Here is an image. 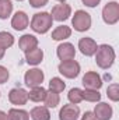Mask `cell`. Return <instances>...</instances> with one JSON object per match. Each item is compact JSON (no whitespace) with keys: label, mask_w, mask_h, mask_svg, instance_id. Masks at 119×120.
Here are the masks:
<instances>
[{"label":"cell","mask_w":119,"mask_h":120,"mask_svg":"<svg viewBox=\"0 0 119 120\" xmlns=\"http://www.w3.org/2000/svg\"><path fill=\"white\" fill-rule=\"evenodd\" d=\"M115 61V50L111 45H101L98 46L97 52H95V63L99 68H109Z\"/></svg>","instance_id":"obj_1"},{"label":"cell","mask_w":119,"mask_h":120,"mask_svg":"<svg viewBox=\"0 0 119 120\" xmlns=\"http://www.w3.org/2000/svg\"><path fill=\"white\" fill-rule=\"evenodd\" d=\"M52 24H53V18L49 13H46V11L36 13V14H34V17L31 20V30L36 34H46L52 28Z\"/></svg>","instance_id":"obj_2"},{"label":"cell","mask_w":119,"mask_h":120,"mask_svg":"<svg viewBox=\"0 0 119 120\" xmlns=\"http://www.w3.org/2000/svg\"><path fill=\"white\" fill-rule=\"evenodd\" d=\"M73 28L79 32H86L91 27V15L84 10H77L71 18Z\"/></svg>","instance_id":"obj_3"},{"label":"cell","mask_w":119,"mask_h":120,"mask_svg":"<svg viewBox=\"0 0 119 120\" xmlns=\"http://www.w3.org/2000/svg\"><path fill=\"white\" fill-rule=\"evenodd\" d=\"M102 20L108 25H114L119 21V3L109 1L102 8Z\"/></svg>","instance_id":"obj_4"},{"label":"cell","mask_w":119,"mask_h":120,"mask_svg":"<svg viewBox=\"0 0 119 120\" xmlns=\"http://www.w3.org/2000/svg\"><path fill=\"white\" fill-rule=\"evenodd\" d=\"M58 70L66 78H76L80 74V64L76 60H64L59 64Z\"/></svg>","instance_id":"obj_5"},{"label":"cell","mask_w":119,"mask_h":120,"mask_svg":"<svg viewBox=\"0 0 119 120\" xmlns=\"http://www.w3.org/2000/svg\"><path fill=\"white\" fill-rule=\"evenodd\" d=\"M44 78H45V75H44V71L42 70H39V68H31V70H28L25 73V75H24V82H25L27 87L34 88V87L42 85Z\"/></svg>","instance_id":"obj_6"},{"label":"cell","mask_w":119,"mask_h":120,"mask_svg":"<svg viewBox=\"0 0 119 120\" xmlns=\"http://www.w3.org/2000/svg\"><path fill=\"white\" fill-rule=\"evenodd\" d=\"M83 85L87 90H99L102 87V78L98 73L95 71H88L83 77Z\"/></svg>","instance_id":"obj_7"},{"label":"cell","mask_w":119,"mask_h":120,"mask_svg":"<svg viewBox=\"0 0 119 120\" xmlns=\"http://www.w3.org/2000/svg\"><path fill=\"white\" fill-rule=\"evenodd\" d=\"M8 101L13 105L23 106L28 101V92L24 90V88H13V90L8 92Z\"/></svg>","instance_id":"obj_8"},{"label":"cell","mask_w":119,"mask_h":120,"mask_svg":"<svg viewBox=\"0 0 119 120\" xmlns=\"http://www.w3.org/2000/svg\"><path fill=\"white\" fill-rule=\"evenodd\" d=\"M52 18L56 20V21H66L70 15H71V7L66 3H62V4H56L53 8H52V13H51Z\"/></svg>","instance_id":"obj_9"},{"label":"cell","mask_w":119,"mask_h":120,"mask_svg":"<svg viewBox=\"0 0 119 120\" xmlns=\"http://www.w3.org/2000/svg\"><path fill=\"white\" fill-rule=\"evenodd\" d=\"M79 116H80V108L73 103L63 105V108L59 112V120H77Z\"/></svg>","instance_id":"obj_10"},{"label":"cell","mask_w":119,"mask_h":120,"mask_svg":"<svg viewBox=\"0 0 119 120\" xmlns=\"http://www.w3.org/2000/svg\"><path fill=\"white\" fill-rule=\"evenodd\" d=\"M56 55L62 61L64 60H73L76 56V49H74V45L69 43V42H63L60 43L56 49Z\"/></svg>","instance_id":"obj_11"},{"label":"cell","mask_w":119,"mask_h":120,"mask_svg":"<svg viewBox=\"0 0 119 120\" xmlns=\"http://www.w3.org/2000/svg\"><path fill=\"white\" fill-rule=\"evenodd\" d=\"M79 49L80 52L84 55V56H94L97 49H98V45L97 42L92 39V38H81L79 41Z\"/></svg>","instance_id":"obj_12"},{"label":"cell","mask_w":119,"mask_h":120,"mask_svg":"<svg viewBox=\"0 0 119 120\" xmlns=\"http://www.w3.org/2000/svg\"><path fill=\"white\" fill-rule=\"evenodd\" d=\"M112 108L111 105L105 103V102H99L98 105H95V109H94V116L95 119L98 120H111L112 117Z\"/></svg>","instance_id":"obj_13"},{"label":"cell","mask_w":119,"mask_h":120,"mask_svg":"<svg viewBox=\"0 0 119 120\" xmlns=\"http://www.w3.org/2000/svg\"><path fill=\"white\" fill-rule=\"evenodd\" d=\"M28 22H30L28 15L24 11H17L11 18V27L16 31H24L28 27Z\"/></svg>","instance_id":"obj_14"},{"label":"cell","mask_w":119,"mask_h":120,"mask_svg":"<svg viewBox=\"0 0 119 120\" xmlns=\"http://www.w3.org/2000/svg\"><path fill=\"white\" fill-rule=\"evenodd\" d=\"M18 46L23 52H27V50H31L34 48H38V38H35L34 35H30V34H25L20 38L18 41Z\"/></svg>","instance_id":"obj_15"},{"label":"cell","mask_w":119,"mask_h":120,"mask_svg":"<svg viewBox=\"0 0 119 120\" xmlns=\"http://www.w3.org/2000/svg\"><path fill=\"white\" fill-rule=\"evenodd\" d=\"M42 59H44V50L39 49V48H34V49L25 52V60H27V63L31 64V66L39 64L42 61Z\"/></svg>","instance_id":"obj_16"},{"label":"cell","mask_w":119,"mask_h":120,"mask_svg":"<svg viewBox=\"0 0 119 120\" xmlns=\"http://www.w3.org/2000/svg\"><path fill=\"white\" fill-rule=\"evenodd\" d=\"M32 120H51V113L46 106H35L30 112Z\"/></svg>","instance_id":"obj_17"},{"label":"cell","mask_w":119,"mask_h":120,"mask_svg":"<svg viewBox=\"0 0 119 120\" xmlns=\"http://www.w3.org/2000/svg\"><path fill=\"white\" fill-rule=\"evenodd\" d=\"M71 35V28L67 25H59L56 27L52 32V39L53 41H64L67 38H70Z\"/></svg>","instance_id":"obj_18"},{"label":"cell","mask_w":119,"mask_h":120,"mask_svg":"<svg viewBox=\"0 0 119 120\" xmlns=\"http://www.w3.org/2000/svg\"><path fill=\"white\" fill-rule=\"evenodd\" d=\"M44 103H45V106L49 109V108H56L58 105H59L60 102V96L58 92H53V91H46V94H45V98H44V101H42Z\"/></svg>","instance_id":"obj_19"},{"label":"cell","mask_w":119,"mask_h":120,"mask_svg":"<svg viewBox=\"0 0 119 120\" xmlns=\"http://www.w3.org/2000/svg\"><path fill=\"white\" fill-rule=\"evenodd\" d=\"M45 94H46V90L39 85V87H34L31 88V91L28 92V99L32 101V102H42L44 98H45Z\"/></svg>","instance_id":"obj_20"},{"label":"cell","mask_w":119,"mask_h":120,"mask_svg":"<svg viewBox=\"0 0 119 120\" xmlns=\"http://www.w3.org/2000/svg\"><path fill=\"white\" fill-rule=\"evenodd\" d=\"M7 116H8V120H30V113L24 109L13 108V109L8 110Z\"/></svg>","instance_id":"obj_21"},{"label":"cell","mask_w":119,"mask_h":120,"mask_svg":"<svg viewBox=\"0 0 119 120\" xmlns=\"http://www.w3.org/2000/svg\"><path fill=\"white\" fill-rule=\"evenodd\" d=\"M13 3L11 0H0V20H6L11 15Z\"/></svg>","instance_id":"obj_22"},{"label":"cell","mask_w":119,"mask_h":120,"mask_svg":"<svg viewBox=\"0 0 119 120\" xmlns=\"http://www.w3.org/2000/svg\"><path fill=\"white\" fill-rule=\"evenodd\" d=\"M13 45H14V36L11 34H8V32L1 31L0 32V48L6 50V49L11 48Z\"/></svg>","instance_id":"obj_23"},{"label":"cell","mask_w":119,"mask_h":120,"mask_svg":"<svg viewBox=\"0 0 119 120\" xmlns=\"http://www.w3.org/2000/svg\"><path fill=\"white\" fill-rule=\"evenodd\" d=\"M66 88V84H64V81L59 78V77H53L51 81H49V91H53V92H63Z\"/></svg>","instance_id":"obj_24"},{"label":"cell","mask_w":119,"mask_h":120,"mask_svg":"<svg viewBox=\"0 0 119 120\" xmlns=\"http://www.w3.org/2000/svg\"><path fill=\"white\" fill-rule=\"evenodd\" d=\"M67 98H69L70 103H73V105L80 103L83 101V90H80V88H71V90L69 91V94H67Z\"/></svg>","instance_id":"obj_25"},{"label":"cell","mask_w":119,"mask_h":120,"mask_svg":"<svg viewBox=\"0 0 119 120\" xmlns=\"http://www.w3.org/2000/svg\"><path fill=\"white\" fill-rule=\"evenodd\" d=\"M88 101V102H99L101 101V94L98 90H83V101Z\"/></svg>","instance_id":"obj_26"},{"label":"cell","mask_w":119,"mask_h":120,"mask_svg":"<svg viewBox=\"0 0 119 120\" xmlns=\"http://www.w3.org/2000/svg\"><path fill=\"white\" fill-rule=\"evenodd\" d=\"M107 95H108V98H109L111 101H114V102H118L119 101V85L116 82L111 84V85L107 88Z\"/></svg>","instance_id":"obj_27"},{"label":"cell","mask_w":119,"mask_h":120,"mask_svg":"<svg viewBox=\"0 0 119 120\" xmlns=\"http://www.w3.org/2000/svg\"><path fill=\"white\" fill-rule=\"evenodd\" d=\"M10 77V73L8 70L4 67V66H0V84H4Z\"/></svg>","instance_id":"obj_28"},{"label":"cell","mask_w":119,"mask_h":120,"mask_svg":"<svg viewBox=\"0 0 119 120\" xmlns=\"http://www.w3.org/2000/svg\"><path fill=\"white\" fill-rule=\"evenodd\" d=\"M46 3H48V0H30V4L34 8L44 7V6H46Z\"/></svg>","instance_id":"obj_29"},{"label":"cell","mask_w":119,"mask_h":120,"mask_svg":"<svg viewBox=\"0 0 119 120\" xmlns=\"http://www.w3.org/2000/svg\"><path fill=\"white\" fill-rule=\"evenodd\" d=\"M81 1H83V4H86L87 7H97L101 0H81Z\"/></svg>","instance_id":"obj_30"},{"label":"cell","mask_w":119,"mask_h":120,"mask_svg":"<svg viewBox=\"0 0 119 120\" xmlns=\"http://www.w3.org/2000/svg\"><path fill=\"white\" fill-rule=\"evenodd\" d=\"M81 120H97V119H95V116H94L92 112H86V113L83 115Z\"/></svg>","instance_id":"obj_31"},{"label":"cell","mask_w":119,"mask_h":120,"mask_svg":"<svg viewBox=\"0 0 119 120\" xmlns=\"http://www.w3.org/2000/svg\"><path fill=\"white\" fill-rule=\"evenodd\" d=\"M0 120H8V116H7V113H4L3 110H0Z\"/></svg>","instance_id":"obj_32"},{"label":"cell","mask_w":119,"mask_h":120,"mask_svg":"<svg viewBox=\"0 0 119 120\" xmlns=\"http://www.w3.org/2000/svg\"><path fill=\"white\" fill-rule=\"evenodd\" d=\"M4 52H6V50L0 48V60H1V59H3V57H4Z\"/></svg>","instance_id":"obj_33"},{"label":"cell","mask_w":119,"mask_h":120,"mask_svg":"<svg viewBox=\"0 0 119 120\" xmlns=\"http://www.w3.org/2000/svg\"><path fill=\"white\" fill-rule=\"evenodd\" d=\"M58 1H60V3H64V1H66V0H58Z\"/></svg>","instance_id":"obj_34"},{"label":"cell","mask_w":119,"mask_h":120,"mask_svg":"<svg viewBox=\"0 0 119 120\" xmlns=\"http://www.w3.org/2000/svg\"><path fill=\"white\" fill-rule=\"evenodd\" d=\"M18 1H23V0H18Z\"/></svg>","instance_id":"obj_35"}]
</instances>
